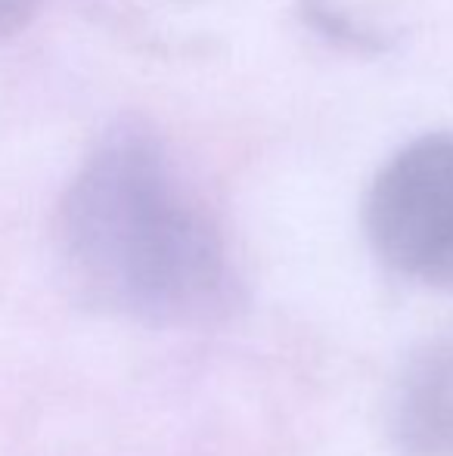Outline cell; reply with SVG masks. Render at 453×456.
I'll return each instance as SVG.
<instances>
[{
    "mask_svg": "<svg viewBox=\"0 0 453 456\" xmlns=\"http://www.w3.org/2000/svg\"><path fill=\"white\" fill-rule=\"evenodd\" d=\"M56 248L72 292L93 311L146 326H206L236 305L221 227L140 125L100 140L62 192Z\"/></svg>",
    "mask_w": 453,
    "mask_h": 456,
    "instance_id": "cell-1",
    "label": "cell"
},
{
    "mask_svg": "<svg viewBox=\"0 0 453 456\" xmlns=\"http://www.w3.org/2000/svg\"><path fill=\"white\" fill-rule=\"evenodd\" d=\"M367 233L394 273L453 289V134L394 152L367 196Z\"/></svg>",
    "mask_w": 453,
    "mask_h": 456,
    "instance_id": "cell-2",
    "label": "cell"
},
{
    "mask_svg": "<svg viewBox=\"0 0 453 456\" xmlns=\"http://www.w3.org/2000/svg\"><path fill=\"white\" fill-rule=\"evenodd\" d=\"M388 432L404 456H453V338L404 366L388 401Z\"/></svg>",
    "mask_w": 453,
    "mask_h": 456,
    "instance_id": "cell-3",
    "label": "cell"
},
{
    "mask_svg": "<svg viewBox=\"0 0 453 456\" xmlns=\"http://www.w3.org/2000/svg\"><path fill=\"white\" fill-rule=\"evenodd\" d=\"M41 6L44 0H0V41L19 35L41 12Z\"/></svg>",
    "mask_w": 453,
    "mask_h": 456,
    "instance_id": "cell-4",
    "label": "cell"
}]
</instances>
